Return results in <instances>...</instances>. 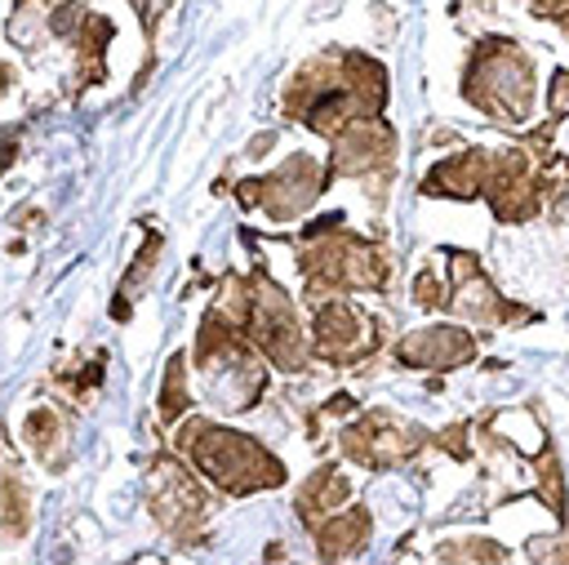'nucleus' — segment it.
Listing matches in <instances>:
<instances>
[{
    "label": "nucleus",
    "instance_id": "f257e3e1",
    "mask_svg": "<svg viewBox=\"0 0 569 565\" xmlns=\"http://www.w3.org/2000/svg\"><path fill=\"white\" fill-rule=\"evenodd\" d=\"M178 449L196 463V472L204 480H213L222 494H253V489H276L284 480V467L276 463V454L267 445H258L253 436L222 427V423H204L191 418L178 427Z\"/></svg>",
    "mask_w": 569,
    "mask_h": 565
},
{
    "label": "nucleus",
    "instance_id": "f03ea898",
    "mask_svg": "<svg viewBox=\"0 0 569 565\" xmlns=\"http://www.w3.org/2000/svg\"><path fill=\"white\" fill-rule=\"evenodd\" d=\"M467 102H476L485 116L502 125H520L533 111V62L516 40H485L471 53L467 80H462Z\"/></svg>",
    "mask_w": 569,
    "mask_h": 565
},
{
    "label": "nucleus",
    "instance_id": "7ed1b4c3",
    "mask_svg": "<svg viewBox=\"0 0 569 565\" xmlns=\"http://www.w3.org/2000/svg\"><path fill=\"white\" fill-rule=\"evenodd\" d=\"M244 334L253 338V347L271 365L289 369V374L307 365V338H302V325L293 316V303L267 276H249V320H244Z\"/></svg>",
    "mask_w": 569,
    "mask_h": 565
},
{
    "label": "nucleus",
    "instance_id": "20e7f679",
    "mask_svg": "<svg viewBox=\"0 0 569 565\" xmlns=\"http://www.w3.org/2000/svg\"><path fill=\"white\" fill-rule=\"evenodd\" d=\"M325 182H329V165L320 169L311 156L298 151L276 174H262V178L240 182V200L253 205V209H262L276 222H289V218H298V214H307L316 205V196L325 191Z\"/></svg>",
    "mask_w": 569,
    "mask_h": 565
},
{
    "label": "nucleus",
    "instance_id": "39448f33",
    "mask_svg": "<svg viewBox=\"0 0 569 565\" xmlns=\"http://www.w3.org/2000/svg\"><path fill=\"white\" fill-rule=\"evenodd\" d=\"M147 507L169 534H191L204 521L209 498L178 458H151V467H147Z\"/></svg>",
    "mask_w": 569,
    "mask_h": 565
},
{
    "label": "nucleus",
    "instance_id": "423d86ee",
    "mask_svg": "<svg viewBox=\"0 0 569 565\" xmlns=\"http://www.w3.org/2000/svg\"><path fill=\"white\" fill-rule=\"evenodd\" d=\"M378 343V329H373V316L351 307L347 298H320L316 303V316H311V347L316 356L333 360V365H347V360H360L365 351H373Z\"/></svg>",
    "mask_w": 569,
    "mask_h": 565
},
{
    "label": "nucleus",
    "instance_id": "0eeeda50",
    "mask_svg": "<svg viewBox=\"0 0 569 565\" xmlns=\"http://www.w3.org/2000/svg\"><path fill=\"white\" fill-rule=\"evenodd\" d=\"M422 445H427V436H422L413 423H405V418H396V414H387V409H369L360 423H351V427L342 432V449H347L356 463H365V467L405 463V458H413Z\"/></svg>",
    "mask_w": 569,
    "mask_h": 565
},
{
    "label": "nucleus",
    "instance_id": "6e6552de",
    "mask_svg": "<svg viewBox=\"0 0 569 565\" xmlns=\"http://www.w3.org/2000/svg\"><path fill=\"white\" fill-rule=\"evenodd\" d=\"M396 156V133L391 125H382V116H356L351 125H342L333 133V156H329V174H347V178H365V174H382Z\"/></svg>",
    "mask_w": 569,
    "mask_h": 565
},
{
    "label": "nucleus",
    "instance_id": "1a4fd4ad",
    "mask_svg": "<svg viewBox=\"0 0 569 565\" xmlns=\"http://www.w3.org/2000/svg\"><path fill=\"white\" fill-rule=\"evenodd\" d=\"M476 356V338L462 325H427L396 343V360L413 369H458Z\"/></svg>",
    "mask_w": 569,
    "mask_h": 565
},
{
    "label": "nucleus",
    "instance_id": "9d476101",
    "mask_svg": "<svg viewBox=\"0 0 569 565\" xmlns=\"http://www.w3.org/2000/svg\"><path fill=\"white\" fill-rule=\"evenodd\" d=\"M453 262V285H449V303L445 307H453L458 316H467V320H511V316H525L520 307H511V303H502V294L485 280V271H480V262H476V254H453L449 258Z\"/></svg>",
    "mask_w": 569,
    "mask_h": 565
},
{
    "label": "nucleus",
    "instance_id": "9b49d317",
    "mask_svg": "<svg viewBox=\"0 0 569 565\" xmlns=\"http://www.w3.org/2000/svg\"><path fill=\"white\" fill-rule=\"evenodd\" d=\"M489 151L480 147H467L462 156L436 165L422 182L427 196H458V200H471V196H485V182H489Z\"/></svg>",
    "mask_w": 569,
    "mask_h": 565
},
{
    "label": "nucleus",
    "instance_id": "f8f14e48",
    "mask_svg": "<svg viewBox=\"0 0 569 565\" xmlns=\"http://www.w3.org/2000/svg\"><path fill=\"white\" fill-rule=\"evenodd\" d=\"M316 534V552L325 561H342V556H356L365 543H369V512L365 507H347L338 516H325L311 525Z\"/></svg>",
    "mask_w": 569,
    "mask_h": 565
},
{
    "label": "nucleus",
    "instance_id": "ddd939ff",
    "mask_svg": "<svg viewBox=\"0 0 569 565\" xmlns=\"http://www.w3.org/2000/svg\"><path fill=\"white\" fill-rule=\"evenodd\" d=\"M347 498H351V485L342 480L338 463H325V467L302 485V494H298V516H302L307 525H316V521H325L333 507H342Z\"/></svg>",
    "mask_w": 569,
    "mask_h": 565
},
{
    "label": "nucleus",
    "instance_id": "4468645a",
    "mask_svg": "<svg viewBox=\"0 0 569 565\" xmlns=\"http://www.w3.org/2000/svg\"><path fill=\"white\" fill-rule=\"evenodd\" d=\"M187 405H191V396H187V360H182V356H173V360L164 365V387H160V418H164V423H178V418L187 414Z\"/></svg>",
    "mask_w": 569,
    "mask_h": 565
},
{
    "label": "nucleus",
    "instance_id": "2eb2a0df",
    "mask_svg": "<svg viewBox=\"0 0 569 565\" xmlns=\"http://www.w3.org/2000/svg\"><path fill=\"white\" fill-rule=\"evenodd\" d=\"M62 436H67V427L58 423L53 409H31L27 414V445H31L36 458H53V449H58Z\"/></svg>",
    "mask_w": 569,
    "mask_h": 565
},
{
    "label": "nucleus",
    "instance_id": "dca6fc26",
    "mask_svg": "<svg viewBox=\"0 0 569 565\" xmlns=\"http://www.w3.org/2000/svg\"><path fill=\"white\" fill-rule=\"evenodd\" d=\"M22 529H27V489L9 472L4 476V534L9 538H22Z\"/></svg>",
    "mask_w": 569,
    "mask_h": 565
},
{
    "label": "nucleus",
    "instance_id": "f3484780",
    "mask_svg": "<svg viewBox=\"0 0 569 565\" xmlns=\"http://www.w3.org/2000/svg\"><path fill=\"white\" fill-rule=\"evenodd\" d=\"M440 556H489V561H502V547H493V543H462V547H440Z\"/></svg>",
    "mask_w": 569,
    "mask_h": 565
},
{
    "label": "nucleus",
    "instance_id": "a211bd4d",
    "mask_svg": "<svg viewBox=\"0 0 569 565\" xmlns=\"http://www.w3.org/2000/svg\"><path fill=\"white\" fill-rule=\"evenodd\" d=\"M569 111V71H556L551 80V116H565Z\"/></svg>",
    "mask_w": 569,
    "mask_h": 565
},
{
    "label": "nucleus",
    "instance_id": "6ab92c4d",
    "mask_svg": "<svg viewBox=\"0 0 569 565\" xmlns=\"http://www.w3.org/2000/svg\"><path fill=\"white\" fill-rule=\"evenodd\" d=\"M533 9H538L542 18H551V22L569 27V0H533Z\"/></svg>",
    "mask_w": 569,
    "mask_h": 565
},
{
    "label": "nucleus",
    "instance_id": "aec40b11",
    "mask_svg": "<svg viewBox=\"0 0 569 565\" xmlns=\"http://www.w3.org/2000/svg\"><path fill=\"white\" fill-rule=\"evenodd\" d=\"M13 4H18V9H22V4H27V0H13Z\"/></svg>",
    "mask_w": 569,
    "mask_h": 565
}]
</instances>
